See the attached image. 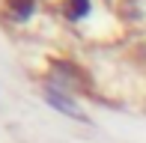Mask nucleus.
Masks as SVG:
<instances>
[{
  "label": "nucleus",
  "mask_w": 146,
  "mask_h": 143,
  "mask_svg": "<svg viewBox=\"0 0 146 143\" xmlns=\"http://www.w3.org/2000/svg\"><path fill=\"white\" fill-rule=\"evenodd\" d=\"M42 99H45V105H51L54 110H60L63 116H69V119H75V122H81V125H90V113H87L84 107H78L66 93H60V89H54V87H45Z\"/></svg>",
  "instance_id": "obj_1"
}]
</instances>
